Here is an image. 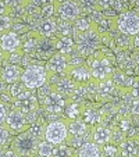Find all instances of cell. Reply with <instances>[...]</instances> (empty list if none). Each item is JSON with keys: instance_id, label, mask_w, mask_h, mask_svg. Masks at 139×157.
Masks as SVG:
<instances>
[{"instance_id": "6da1fadb", "label": "cell", "mask_w": 139, "mask_h": 157, "mask_svg": "<svg viewBox=\"0 0 139 157\" xmlns=\"http://www.w3.org/2000/svg\"><path fill=\"white\" fill-rule=\"evenodd\" d=\"M77 50L85 56H91L93 54L102 44V33L98 31V28L93 25L91 29L85 31V32L78 33L77 36Z\"/></svg>"}, {"instance_id": "7a4b0ae2", "label": "cell", "mask_w": 139, "mask_h": 157, "mask_svg": "<svg viewBox=\"0 0 139 157\" xmlns=\"http://www.w3.org/2000/svg\"><path fill=\"white\" fill-rule=\"evenodd\" d=\"M49 81V72L46 67L41 64H31L27 68H24L21 82L25 85V88L29 90H36L42 88Z\"/></svg>"}, {"instance_id": "3957f363", "label": "cell", "mask_w": 139, "mask_h": 157, "mask_svg": "<svg viewBox=\"0 0 139 157\" xmlns=\"http://www.w3.org/2000/svg\"><path fill=\"white\" fill-rule=\"evenodd\" d=\"M41 140L38 138H35L29 131L21 132L15 136L14 142H13L11 149L14 151H17L21 157H33L35 154H38V146Z\"/></svg>"}, {"instance_id": "277c9868", "label": "cell", "mask_w": 139, "mask_h": 157, "mask_svg": "<svg viewBox=\"0 0 139 157\" xmlns=\"http://www.w3.org/2000/svg\"><path fill=\"white\" fill-rule=\"evenodd\" d=\"M70 136L68 133V120H54L46 124L44 140L53 143L54 146L65 143Z\"/></svg>"}, {"instance_id": "5b68a950", "label": "cell", "mask_w": 139, "mask_h": 157, "mask_svg": "<svg viewBox=\"0 0 139 157\" xmlns=\"http://www.w3.org/2000/svg\"><path fill=\"white\" fill-rule=\"evenodd\" d=\"M117 31L128 36L139 35V14L135 11H125L120 13L118 17H115Z\"/></svg>"}, {"instance_id": "8992f818", "label": "cell", "mask_w": 139, "mask_h": 157, "mask_svg": "<svg viewBox=\"0 0 139 157\" xmlns=\"http://www.w3.org/2000/svg\"><path fill=\"white\" fill-rule=\"evenodd\" d=\"M89 68L92 71L93 79L98 82L110 79L114 74V68H113L111 61L107 56H95L89 63Z\"/></svg>"}, {"instance_id": "52a82bcc", "label": "cell", "mask_w": 139, "mask_h": 157, "mask_svg": "<svg viewBox=\"0 0 139 157\" xmlns=\"http://www.w3.org/2000/svg\"><path fill=\"white\" fill-rule=\"evenodd\" d=\"M39 99L38 96L33 93V90H24L17 99H14V106L17 110H20L21 113H24L25 116L33 113V111H38L39 110Z\"/></svg>"}, {"instance_id": "ba28073f", "label": "cell", "mask_w": 139, "mask_h": 157, "mask_svg": "<svg viewBox=\"0 0 139 157\" xmlns=\"http://www.w3.org/2000/svg\"><path fill=\"white\" fill-rule=\"evenodd\" d=\"M42 106L48 114H61L67 106V100L65 96H63L57 90H53L42 100Z\"/></svg>"}, {"instance_id": "9c48e42d", "label": "cell", "mask_w": 139, "mask_h": 157, "mask_svg": "<svg viewBox=\"0 0 139 157\" xmlns=\"http://www.w3.org/2000/svg\"><path fill=\"white\" fill-rule=\"evenodd\" d=\"M57 14L61 20L65 21H75L77 18H79L82 15L81 7L77 2L74 0H63V2H57Z\"/></svg>"}, {"instance_id": "30bf717a", "label": "cell", "mask_w": 139, "mask_h": 157, "mask_svg": "<svg viewBox=\"0 0 139 157\" xmlns=\"http://www.w3.org/2000/svg\"><path fill=\"white\" fill-rule=\"evenodd\" d=\"M68 68H70L68 56H64L59 52L54 53L46 64V70H48L49 75H63V77H65Z\"/></svg>"}, {"instance_id": "8fae6325", "label": "cell", "mask_w": 139, "mask_h": 157, "mask_svg": "<svg viewBox=\"0 0 139 157\" xmlns=\"http://www.w3.org/2000/svg\"><path fill=\"white\" fill-rule=\"evenodd\" d=\"M6 125L9 127L10 131L15 133H21L29 128V122L27 120V116L24 113H21L20 110L14 109L11 111H9L7 114V120H6Z\"/></svg>"}, {"instance_id": "7c38bea8", "label": "cell", "mask_w": 139, "mask_h": 157, "mask_svg": "<svg viewBox=\"0 0 139 157\" xmlns=\"http://www.w3.org/2000/svg\"><path fill=\"white\" fill-rule=\"evenodd\" d=\"M0 48L3 49L6 54L15 53V52L22 50V40L18 33H15L14 31H9L0 38Z\"/></svg>"}, {"instance_id": "4fadbf2b", "label": "cell", "mask_w": 139, "mask_h": 157, "mask_svg": "<svg viewBox=\"0 0 139 157\" xmlns=\"http://www.w3.org/2000/svg\"><path fill=\"white\" fill-rule=\"evenodd\" d=\"M67 77L71 78L77 85H86V83H89L93 79L89 65L85 64L78 65V67H70L67 71Z\"/></svg>"}, {"instance_id": "5bb4252c", "label": "cell", "mask_w": 139, "mask_h": 157, "mask_svg": "<svg viewBox=\"0 0 139 157\" xmlns=\"http://www.w3.org/2000/svg\"><path fill=\"white\" fill-rule=\"evenodd\" d=\"M22 72H24V68L21 65L17 64H6L0 68V79L3 81L4 83H15L18 81H21V77H22Z\"/></svg>"}, {"instance_id": "9a60e30c", "label": "cell", "mask_w": 139, "mask_h": 157, "mask_svg": "<svg viewBox=\"0 0 139 157\" xmlns=\"http://www.w3.org/2000/svg\"><path fill=\"white\" fill-rule=\"evenodd\" d=\"M113 129L106 124H99L92 128V140L100 146H104L111 142Z\"/></svg>"}, {"instance_id": "2e32d148", "label": "cell", "mask_w": 139, "mask_h": 157, "mask_svg": "<svg viewBox=\"0 0 139 157\" xmlns=\"http://www.w3.org/2000/svg\"><path fill=\"white\" fill-rule=\"evenodd\" d=\"M36 32L42 38H56L57 33V21L53 18H46L41 20L36 25Z\"/></svg>"}, {"instance_id": "e0dca14e", "label": "cell", "mask_w": 139, "mask_h": 157, "mask_svg": "<svg viewBox=\"0 0 139 157\" xmlns=\"http://www.w3.org/2000/svg\"><path fill=\"white\" fill-rule=\"evenodd\" d=\"M81 118L88 127H96L99 124H103V116H102L100 110H96L95 107H83Z\"/></svg>"}, {"instance_id": "ac0fdd59", "label": "cell", "mask_w": 139, "mask_h": 157, "mask_svg": "<svg viewBox=\"0 0 139 157\" xmlns=\"http://www.w3.org/2000/svg\"><path fill=\"white\" fill-rule=\"evenodd\" d=\"M56 50L64 56H70L77 50V43L72 36H59L56 42Z\"/></svg>"}, {"instance_id": "d6986e66", "label": "cell", "mask_w": 139, "mask_h": 157, "mask_svg": "<svg viewBox=\"0 0 139 157\" xmlns=\"http://www.w3.org/2000/svg\"><path fill=\"white\" fill-rule=\"evenodd\" d=\"M121 157H139V143L133 139H127L118 145Z\"/></svg>"}, {"instance_id": "ffe728a7", "label": "cell", "mask_w": 139, "mask_h": 157, "mask_svg": "<svg viewBox=\"0 0 139 157\" xmlns=\"http://www.w3.org/2000/svg\"><path fill=\"white\" fill-rule=\"evenodd\" d=\"M77 157H102V146L93 140L86 142L77 151Z\"/></svg>"}, {"instance_id": "44dd1931", "label": "cell", "mask_w": 139, "mask_h": 157, "mask_svg": "<svg viewBox=\"0 0 139 157\" xmlns=\"http://www.w3.org/2000/svg\"><path fill=\"white\" fill-rule=\"evenodd\" d=\"M111 79H113V82L115 83L117 89L121 90V92L122 90H129L131 86H132V83H133V78L128 77V75L122 71H114Z\"/></svg>"}, {"instance_id": "7402d4cb", "label": "cell", "mask_w": 139, "mask_h": 157, "mask_svg": "<svg viewBox=\"0 0 139 157\" xmlns=\"http://www.w3.org/2000/svg\"><path fill=\"white\" fill-rule=\"evenodd\" d=\"M77 86L78 85L71 79V78H68L67 75H65V77L61 78V79H59V82L57 83H54L53 88H54V90H57L59 93H61L63 96H65V95L71 96Z\"/></svg>"}, {"instance_id": "603a6c76", "label": "cell", "mask_w": 139, "mask_h": 157, "mask_svg": "<svg viewBox=\"0 0 139 157\" xmlns=\"http://www.w3.org/2000/svg\"><path fill=\"white\" fill-rule=\"evenodd\" d=\"M89 132V127L82 121V118L68 121V133L70 136H83Z\"/></svg>"}, {"instance_id": "cb8c5ba5", "label": "cell", "mask_w": 139, "mask_h": 157, "mask_svg": "<svg viewBox=\"0 0 139 157\" xmlns=\"http://www.w3.org/2000/svg\"><path fill=\"white\" fill-rule=\"evenodd\" d=\"M117 86L115 83L113 82V79H106V81H102V82L98 83V93L102 95L103 98H109V96H113L117 93Z\"/></svg>"}, {"instance_id": "d4e9b609", "label": "cell", "mask_w": 139, "mask_h": 157, "mask_svg": "<svg viewBox=\"0 0 139 157\" xmlns=\"http://www.w3.org/2000/svg\"><path fill=\"white\" fill-rule=\"evenodd\" d=\"M98 28V31L103 35V33H111L114 29H117V24H115V18L114 17H107L104 15V18L102 21H99L95 25Z\"/></svg>"}, {"instance_id": "484cf974", "label": "cell", "mask_w": 139, "mask_h": 157, "mask_svg": "<svg viewBox=\"0 0 139 157\" xmlns=\"http://www.w3.org/2000/svg\"><path fill=\"white\" fill-rule=\"evenodd\" d=\"M82 109L83 107H81L79 103H77V101H71V103H67V106H65V109H64L63 113L65 114V117H67L68 121H71V120L81 118Z\"/></svg>"}, {"instance_id": "4316f807", "label": "cell", "mask_w": 139, "mask_h": 157, "mask_svg": "<svg viewBox=\"0 0 139 157\" xmlns=\"http://www.w3.org/2000/svg\"><path fill=\"white\" fill-rule=\"evenodd\" d=\"M78 4L81 7V11L83 15H91L95 11H99L100 9V3L99 0H78Z\"/></svg>"}, {"instance_id": "83f0119b", "label": "cell", "mask_w": 139, "mask_h": 157, "mask_svg": "<svg viewBox=\"0 0 139 157\" xmlns=\"http://www.w3.org/2000/svg\"><path fill=\"white\" fill-rule=\"evenodd\" d=\"M41 39V35L38 32H31L28 35V39L25 42H22V52L25 53H32V52H36V48H38V42Z\"/></svg>"}, {"instance_id": "f1b7e54d", "label": "cell", "mask_w": 139, "mask_h": 157, "mask_svg": "<svg viewBox=\"0 0 139 157\" xmlns=\"http://www.w3.org/2000/svg\"><path fill=\"white\" fill-rule=\"evenodd\" d=\"M114 44L117 46V49L127 50L128 48H131V44H133V38L117 31V35H114Z\"/></svg>"}, {"instance_id": "f546056e", "label": "cell", "mask_w": 139, "mask_h": 157, "mask_svg": "<svg viewBox=\"0 0 139 157\" xmlns=\"http://www.w3.org/2000/svg\"><path fill=\"white\" fill-rule=\"evenodd\" d=\"M74 31L77 29H75V25L72 22L60 18V22H57V33H60V36H72Z\"/></svg>"}, {"instance_id": "4dcf8cb0", "label": "cell", "mask_w": 139, "mask_h": 157, "mask_svg": "<svg viewBox=\"0 0 139 157\" xmlns=\"http://www.w3.org/2000/svg\"><path fill=\"white\" fill-rule=\"evenodd\" d=\"M77 153L74 151V149L71 146L65 145V143H61V145H57L54 147L53 156L52 157H75Z\"/></svg>"}, {"instance_id": "1f68e13d", "label": "cell", "mask_w": 139, "mask_h": 157, "mask_svg": "<svg viewBox=\"0 0 139 157\" xmlns=\"http://www.w3.org/2000/svg\"><path fill=\"white\" fill-rule=\"evenodd\" d=\"M44 129H46V124H43L42 121H35L33 124L29 125L28 131L32 133L35 138H38L39 140H43L44 139Z\"/></svg>"}, {"instance_id": "d6a6232c", "label": "cell", "mask_w": 139, "mask_h": 157, "mask_svg": "<svg viewBox=\"0 0 139 157\" xmlns=\"http://www.w3.org/2000/svg\"><path fill=\"white\" fill-rule=\"evenodd\" d=\"M54 147L56 146L53 143L48 142V140H41L39 142V146H38V154L42 157H52L53 156V151H54Z\"/></svg>"}, {"instance_id": "836d02e7", "label": "cell", "mask_w": 139, "mask_h": 157, "mask_svg": "<svg viewBox=\"0 0 139 157\" xmlns=\"http://www.w3.org/2000/svg\"><path fill=\"white\" fill-rule=\"evenodd\" d=\"M75 22V29L78 31V32H85V31H88V29H91L92 27L95 24H92V21H91V18L89 17H86V15H81L79 18H77V20L74 21Z\"/></svg>"}, {"instance_id": "e575fe53", "label": "cell", "mask_w": 139, "mask_h": 157, "mask_svg": "<svg viewBox=\"0 0 139 157\" xmlns=\"http://www.w3.org/2000/svg\"><path fill=\"white\" fill-rule=\"evenodd\" d=\"M102 157H121L120 156L118 145L107 143V145L102 146Z\"/></svg>"}, {"instance_id": "d590c367", "label": "cell", "mask_w": 139, "mask_h": 157, "mask_svg": "<svg viewBox=\"0 0 139 157\" xmlns=\"http://www.w3.org/2000/svg\"><path fill=\"white\" fill-rule=\"evenodd\" d=\"M24 90H27V88H25V85L21 81H18V82H15V83H11L10 85V88H9V90L7 92L10 93V98L14 100V99H17L18 96L21 95V93L24 92Z\"/></svg>"}, {"instance_id": "8d00e7d4", "label": "cell", "mask_w": 139, "mask_h": 157, "mask_svg": "<svg viewBox=\"0 0 139 157\" xmlns=\"http://www.w3.org/2000/svg\"><path fill=\"white\" fill-rule=\"evenodd\" d=\"M57 11V2L49 6H44L41 9V20H46V18H53V15Z\"/></svg>"}, {"instance_id": "74e56055", "label": "cell", "mask_w": 139, "mask_h": 157, "mask_svg": "<svg viewBox=\"0 0 139 157\" xmlns=\"http://www.w3.org/2000/svg\"><path fill=\"white\" fill-rule=\"evenodd\" d=\"M13 27V20L9 14L7 15H0V33L3 35V33L9 32Z\"/></svg>"}, {"instance_id": "f35d334b", "label": "cell", "mask_w": 139, "mask_h": 157, "mask_svg": "<svg viewBox=\"0 0 139 157\" xmlns=\"http://www.w3.org/2000/svg\"><path fill=\"white\" fill-rule=\"evenodd\" d=\"M10 132H11V131L9 129V127H7L6 124L0 125V147H3L7 143V140H9V138H10Z\"/></svg>"}, {"instance_id": "ab89813d", "label": "cell", "mask_w": 139, "mask_h": 157, "mask_svg": "<svg viewBox=\"0 0 139 157\" xmlns=\"http://www.w3.org/2000/svg\"><path fill=\"white\" fill-rule=\"evenodd\" d=\"M24 59V56H22V50L20 52H15V53H10L9 56L6 54V61L9 63V64H17L20 65L21 60Z\"/></svg>"}, {"instance_id": "60d3db41", "label": "cell", "mask_w": 139, "mask_h": 157, "mask_svg": "<svg viewBox=\"0 0 139 157\" xmlns=\"http://www.w3.org/2000/svg\"><path fill=\"white\" fill-rule=\"evenodd\" d=\"M10 9H21L31 3V0H3Z\"/></svg>"}, {"instance_id": "b9f144b4", "label": "cell", "mask_w": 139, "mask_h": 157, "mask_svg": "<svg viewBox=\"0 0 139 157\" xmlns=\"http://www.w3.org/2000/svg\"><path fill=\"white\" fill-rule=\"evenodd\" d=\"M129 93L133 99H139V78L133 79V83L129 89Z\"/></svg>"}, {"instance_id": "7bdbcfd3", "label": "cell", "mask_w": 139, "mask_h": 157, "mask_svg": "<svg viewBox=\"0 0 139 157\" xmlns=\"http://www.w3.org/2000/svg\"><path fill=\"white\" fill-rule=\"evenodd\" d=\"M7 114H9V111H7V107H6V104L0 103V125L6 124Z\"/></svg>"}, {"instance_id": "ee69618b", "label": "cell", "mask_w": 139, "mask_h": 157, "mask_svg": "<svg viewBox=\"0 0 139 157\" xmlns=\"http://www.w3.org/2000/svg\"><path fill=\"white\" fill-rule=\"evenodd\" d=\"M131 114L133 117H139V99H132L131 101Z\"/></svg>"}, {"instance_id": "f6af8a7d", "label": "cell", "mask_w": 139, "mask_h": 157, "mask_svg": "<svg viewBox=\"0 0 139 157\" xmlns=\"http://www.w3.org/2000/svg\"><path fill=\"white\" fill-rule=\"evenodd\" d=\"M31 3L35 4V6L39 7V9H42V7H44V6L56 3V0H31Z\"/></svg>"}, {"instance_id": "bcb514c9", "label": "cell", "mask_w": 139, "mask_h": 157, "mask_svg": "<svg viewBox=\"0 0 139 157\" xmlns=\"http://www.w3.org/2000/svg\"><path fill=\"white\" fill-rule=\"evenodd\" d=\"M10 13H11V9L4 3L3 0H0V15H10Z\"/></svg>"}, {"instance_id": "7dc6e473", "label": "cell", "mask_w": 139, "mask_h": 157, "mask_svg": "<svg viewBox=\"0 0 139 157\" xmlns=\"http://www.w3.org/2000/svg\"><path fill=\"white\" fill-rule=\"evenodd\" d=\"M2 157H21L20 154L17 153V151H14L11 149V150H7V151H4L3 154H2Z\"/></svg>"}, {"instance_id": "c3c4849f", "label": "cell", "mask_w": 139, "mask_h": 157, "mask_svg": "<svg viewBox=\"0 0 139 157\" xmlns=\"http://www.w3.org/2000/svg\"><path fill=\"white\" fill-rule=\"evenodd\" d=\"M133 46H135V48L139 50V35L133 36Z\"/></svg>"}, {"instance_id": "681fc988", "label": "cell", "mask_w": 139, "mask_h": 157, "mask_svg": "<svg viewBox=\"0 0 139 157\" xmlns=\"http://www.w3.org/2000/svg\"><path fill=\"white\" fill-rule=\"evenodd\" d=\"M4 60H6V53L3 52V49L0 48V64H2V63H3Z\"/></svg>"}, {"instance_id": "f907efd6", "label": "cell", "mask_w": 139, "mask_h": 157, "mask_svg": "<svg viewBox=\"0 0 139 157\" xmlns=\"http://www.w3.org/2000/svg\"><path fill=\"white\" fill-rule=\"evenodd\" d=\"M133 2H135V4H136V6L139 7V0H133Z\"/></svg>"}, {"instance_id": "816d5d0a", "label": "cell", "mask_w": 139, "mask_h": 157, "mask_svg": "<svg viewBox=\"0 0 139 157\" xmlns=\"http://www.w3.org/2000/svg\"><path fill=\"white\" fill-rule=\"evenodd\" d=\"M33 157H42V156H39V154H35V156H33Z\"/></svg>"}, {"instance_id": "f5cc1de1", "label": "cell", "mask_w": 139, "mask_h": 157, "mask_svg": "<svg viewBox=\"0 0 139 157\" xmlns=\"http://www.w3.org/2000/svg\"><path fill=\"white\" fill-rule=\"evenodd\" d=\"M0 38H2V33H0Z\"/></svg>"}, {"instance_id": "db71d44e", "label": "cell", "mask_w": 139, "mask_h": 157, "mask_svg": "<svg viewBox=\"0 0 139 157\" xmlns=\"http://www.w3.org/2000/svg\"><path fill=\"white\" fill-rule=\"evenodd\" d=\"M75 157H77V156H75Z\"/></svg>"}]
</instances>
